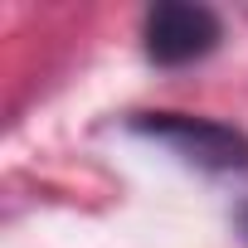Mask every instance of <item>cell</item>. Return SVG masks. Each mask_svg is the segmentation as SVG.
I'll return each mask as SVG.
<instances>
[{"label":"cell","instance_id":"obj_1","mask_svg":"<svg viewBox=\"0 0 248 248\" xmlns=\"http://www.w3.org/2000/svg\"><path fill=\"white\" fill-rule=\"evenodd\" d=\"M141 132H151L156 141L175 146L185 161L209 166V170H248V141L219 122L204 117H180V112H156L151 122H141Z\"/></svg>","mask_w":248,"mask_h":248},{"label":"cell","instance_id":"obj_2","mask_svg":"<svg viewBox=\"0 0 248 248\" xmlns=\"http://www.w3.org/2000/svg\"><path fill=\"white\" fill-rule=\"evenodd\" d=\"M219 44V20L204 5H156L146 15V54L156 63H190Z\"/></svg>","mask_w":248,"mask_h":248},{"label":"cell","instance_id":"obj_3","mask_svg":"<svg viewBox=\"0 0 248 248\" xmlns=\"http://www.w3.org/2000/svg\"><path fill=\"white\" fill-rule=\"evenodd\" d=\"M238 224H243V233H248V209H243V214H238Z\"/></svg>","mask_w":248,"mask_h":248}]
</instances>
